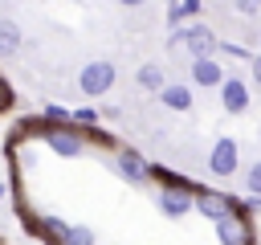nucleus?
Returning a JSON list of instances; mask_svg holds the SVG:
<instances>
[{
	"mask_svg": "<svg viewBox=\"0 0 261 245\" xmlns=\"http://www.w3.org/2000/svg\"><path fill=\"white\" fill-rule=\"evenodd\" d=\"M90 139H98V131H86V127H73V122H61V127L45 122V131H41V143L61 159H82L90 151Z\"/></svg>",
	"mask_w": 261,
	"mask_h": 245,
	"instance_id": "obj_1",
	"label": "nucleus"
},
{
	"mask_svg": "<svg viewBox=\"0 0 261 245\" xmlns=\"http://www.w3.org/2000/svg\"><path fill=\"white\" fill-rule=\"evenodd\" d=\"M196 188H200V184H192V180H184V176H163V188L155 192L159 212H163L167 220H184V216L192 212V196H196Z\"/></svg>",
	"mask_w": 261,
	"mask_h": 245,
	"instance_id": "obj_2",
	"label": "nucleus"
},
{
	"mask_svg": "<svg viewBox=\"0 0 261 245\" xmlns=\"http://www.w3.org/2000/svg\"><path fill=\"white\" fill-rule=\"evenodd\" d=\"M167 45H171V49H188L192 57H216V45H220V37H216L208 24H200V20H188V24L171 29Z\"/></svg>",
	"mask_w": 261,
	"mask_h": 245,
	"instance_id": "obj_3",
	"label": "nucleus"
},
{
	"mask_svg": "<svg viewBox=\"0 0 261 245\" xmlns=\"http://www.w3.org/2000/svg\"><path fill=\"white\" fill-rule=\"evenodd\" d=\"M212 233H216L220 245H253V216L241 204H232L224 216L212 220Z\"/></svg>",
	"mask_w": 261,
	"mask_h": 245,
	"instance_id": "obj_4",
	"label": "nucleus"
},
{
	"mask_svg": "<svg viewBox=\"0 0 261 245\" xmlns=\"http://www.w3.org/2000/svg\"><path fill=\"white\" fill-rule=\"evenodd\" d=\"M114 82H118V69H114V61H86L82 69H77V90L86 94V98H106L110 90H114Z\"/></svg>",
	"mask_w": 261,
	"mask_h": 245,
	"instance_id": "obj_5",
	"label": "nucleus"
},
{
	"mask_svg": "<svg viewBox=\"0 0 261 245\" xmlns=\"http://www.w3.org/2000/svg\"><path fill=\"white\" fill-rule=\"evenodd\" d=\"M204 167H208L212 176H220V180L237 176V172H241V143H237L232 135L212 139V147H208V155H204Z\"/></svg>",
	"mask_w": 261,
	"mask_h": 245,
	"instance_id": "obj_6",
	"label": "nucleus"
},
{
	"mask_svg": "<svg viewBox=\"0 0 261 245\" xmlns=\"http://www.w3.org/2000/svg\"><path fill=\"white\" fill-rule=\"evenodd\" d=\"M110 167L118 172V180H126V184H147L151 176H155V167L147 163V155L143 151H135V147H118L114 151V159H110Z\"/></svg>",
	"mask_w": 261,
	"mask_h": 245,
	"instance_id": "obj_7",
	"label": "nucleus"
},
{
	"mask_svg": "<svg viewBox=\"0 0 261 245\" xmlns=\"http://www.w3.org/2000/svg\"><path fill=\"white\" fill-rule=\"evenodd\" d=\"M216 94H220V106L228 114H245L249 110V98H253V90H249V82L241 74H224V82H220Z\"/></svg>",
	"mask_w": 261,
	"mask_h": 245,
	"instance_id": "obj_8",
	"label": "nucleus"
},
{
	"mask_svg": "<svg viewBox=\"0 0 261 245\" xmlns=\"http://www.w3.org/2000/svg\"><path fill=\"white\" fill-rule=\"evenodd\" d=\"M224 74L228 69L220 57H192V86H200V90H220Z\"/></svg>",
	"mask_w": 261,
	"mask_h": 245,
	"instance_id": "obj_9",
	"label": "nucleus"
},
{
	"mask_svg": "<svg viewBox=\"0 0 261 245\" xmlns=\"http://www.w3.org/2000/svg\"><path fill=\"white\" fill-rule=\"evenodd\" d=\"M228 208H232V196H224V192L196 188V196H192V212H200L204 220H216V216H224Z\"/></svg>",
	"mask_w": 261,
	"mask_h": 245,
	"instance_id": "obj_10",
	"label": "nucleus"
},
{
	"mask_svg": "<svg viewBox=\"0 0 261 245\" xmlns=\"http://www.w3.org/2000/svg\"><path fill=\"white\" fill-rule=\"evenodd\" d=\"M155 98H159L167 110H179V114L196 106V102H192V86H188V82H167V86H163Z\"/></svg>",
	"mask_w": 261,
	"mask_h": 245,
	"instance_id": "obj_11",
	"label": "nucleus"
},
{
	"mask_svg": "<svg viewBox=\"0 0 261 245\" xmlns=\"http://www.w3.org/2000/svg\"><path fill=\"white\" fill-rule=\"evenodd\" d=\"M135 86H139L143 94H159V90L167 86V74H163L155 61H143V65L135 69Z\"/></svg>",
	"mask_w": 261,
	"mask_h": 245,
	"instance_id": "obj_12",
	"label": "nucleus"
},
{
	"mask_svg": "<svg viewBox=\"0 0 261 245\" xmlns=\"http://www.w3.org/2000/svg\"><path fill=\"white\" fill-rule=\"evenodd\" d=\"M20 24L16 20H0V61H8V57H16L20 53Z\"/></svg>",
	"mask_w": 261,
	"mask_h": 245,
	"instance_id": "obj_13",
	"label": "nucleus"
},
{
	"mask_svg": "<svg viewBox=\"0 0 261 245\" xmlns=\"http://www.w3.org/2000/svg\"><path fill=\"white\" fill-rule=\"evenodd\" d=\"M57 245H98V241H94V229H86V225H65V233L57 237Z\"/></svg>",
	"mask_w": 261,
	"mask_h": 245,
	"instance_id": "obj_14",
	"label": "nucleus"
},
{
	"mask_svg": "<svg viewBox=\"0 0 261 245\" xmlns=\"http://www.w3.org/2000/svg\"><path fill=\"white\" fill-rule=\"evenodd\" d=\"M216 57H232V61H245V65H249V61H253V49H249V45H237V41H220V45H216Z\"/></svg>",
	"mask_w": 261,
	"mask_h": 245,
	"instance_id": "obj_15",
	"label": "nucleus"
},
{
	"mask_svg": "<svg viewBox=\"0 0 261 245\" xmlns=\"http://www.w3.org/2000/svg\"><path fill=\"white\" fill-rule=\"evenodd\" d=\"M69 122L94 131V127H98V106H73V110H69Z\"/></svg>",
	"mask_w": 261,
	"mask_h": 245,
	"instance_id": "obj_16",
	"label": "nucleus"
},
{
	"mask_svg": "<svg viewBox=\"0 0 261 245\" xmlns=\"http://www.w3.org/2000/svg\"><path fill=\"white\" fill-rule=\"evenodd\" d=\"M41 122H49V127H61V122H69V110H65L61 102H45V110H41Z\"/></svg>",
	"mask_w": 261,
	"mask_h": 245,
	"instance_id": "obj_17",
	"label": "nucleus"
},
{
	"mask_svg": "<svg viewBox=\"0 0 261 245\" xmlns=\"http://www.w3.org/2000/svg\"><path fill=\"white\" fill-rule=\"evenodd\" d=\"M245 192L249 196H261V159H253V167L245 172Z\"/></svg>",
	"mask_w": 261,
	"mask_h": 245,
	"instance_id": "obj_18",
	"label": "nucleus"
},
{
	"mask_svg": "<svg viewBox=\"0 0 261 245\" xmlns=\"http://www.w3.org/2000/svg\"><path fill=\"white\" fill-rule=\"evenodd\" d=\"M188 20H192V16L179 8V0H171V4H167V29H179V24H188Z\"/></svg>",
	"mask_w": 261,
	"mask_h": 245,
	"instance_id": "obj_19",
	"label": "nucleus"
},
{
	"mask_svg": "<svg viewBox=\"0 0 261 245\" xmlns=\"http://www.w3.org/2000/svg\"><path fill=\"white\" fill-rule=\"evenodd\" d=\"M237 16H261V0H232Z\"/></svg>",
	"mask_w": 261,
	"mask_h": 245,
	"instance_id": "obj_20",
	"label": "nucleus"
},
{
	"mask_svg": "<svg viewBox=\"0 0 261 245\" xmlns=\"http://www.w3.org/2000/svg\"><path fill=\"white\" fill-rule=\"evenodd\" d=\"M249 86H261V53H253L249 61Z\"/></svg>",
	"mask_w": 261,
	"mask_h": 245,
	"instance_id": "obj_21",
	"label": "nucleus"
},
{
	"mask_svg": "<svg viewBox=\"0 0 261 245\" xmlns=\"http://www.w3.org/2000/svg\"><path fill=\"white\" fill-rule=\"evenodd\" d=\"M179 8H184V12L192 16V20H196V16L204 12V0H179Z\"/></svg>",
	"mask_w": 261,
	"mask_h": 245,
	"instance_id": "obj_22",
	"label": "nucleus"
},
{
	"mask_svg": "<svg viewBox=\"0 0 261 245\" xmlns=\"http://www.w3.org/2000/svg\"><path fill=\"white\" fill-rule=\"evenodd\" d=\"M245 212H249V216L261 212V196H249V200H245Z\"/></svg>",
	"mask_w": 261,
	"mask_h": 245,
	"instance_id": "obj_23",
	"label": "nucleus"
},
{
	"mask_svg": "<svg viewBox=\"0 0 261 245\" xmlns=\"http://www.w3.org/2000/svg\"><path fill=\"white\" fill-rule=\"evenodd\" d=\"M114 4H122V8H143L147 0H114Z\"/></svg>",
	"mask_w": 261,
	"mask_h": 245,
	"instance_id": "obj_24",
	"label": "nucleus"
},
{
	"mask_svg": "<svg viewBox=\"0 0 261 245\" xmlns=\"http://www.w3.org/2000/svg\"><path fill=\"white\" fill-rule=\"evenodd\" d=\"M4 192H8V188H4V184H0V200H4Z\"/></svg>",
	"mask_w": 261,
	"mask_h": 245,
	"instance_id": "obj_25",
	"label": "nucleus"
},
{
	"mask_svg": "<svg viewBox=\"0 0 261 245\" xmlns=\"http://www.w3.org/2000/svg\"><path fill=\"white\" fill-rule=\"evenodd\" d=\"M257 245H261V241H257Z\"/></svg>",
	"mask_w": 261,
	"mask_h": 245,
	"instance_id": "obj_26",
	"label": "nucleus"
}]
</instances>
